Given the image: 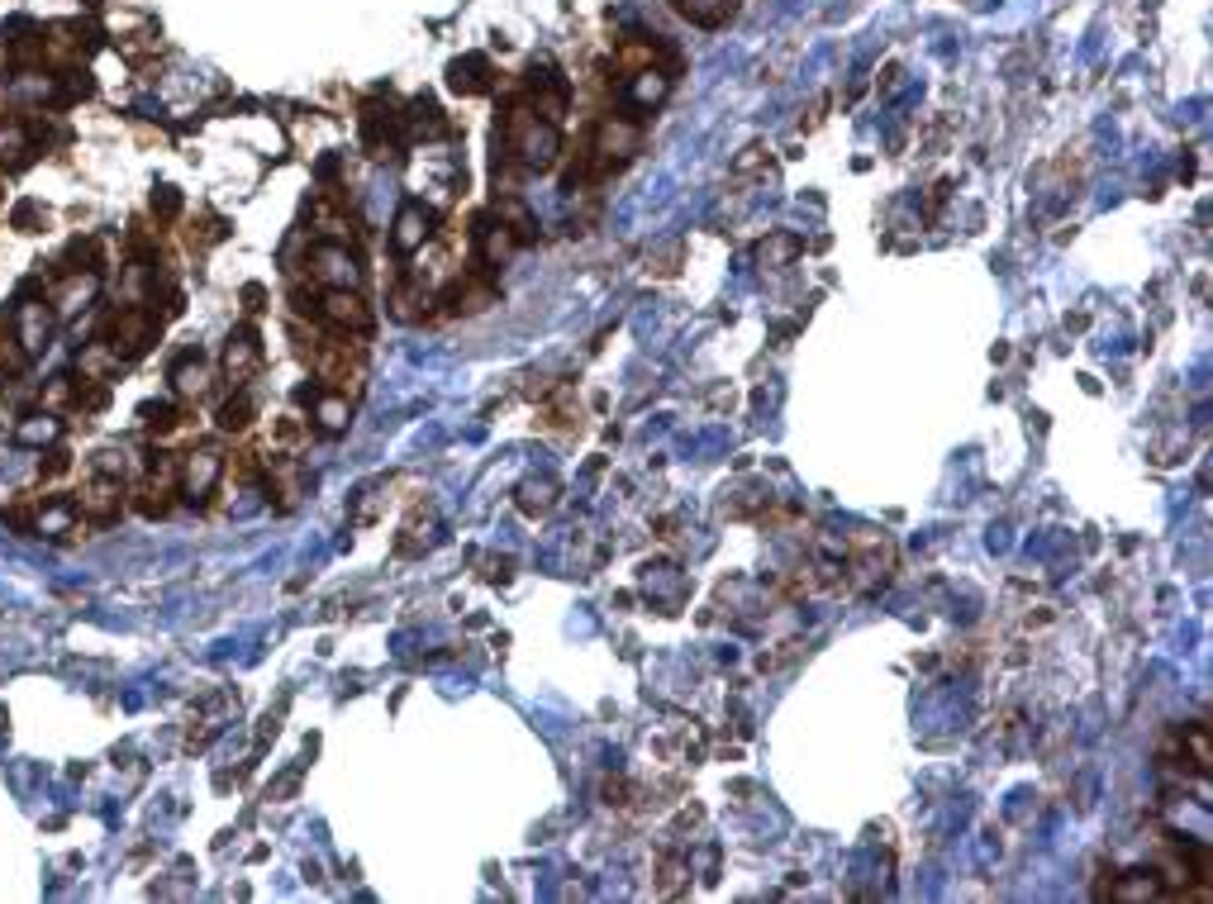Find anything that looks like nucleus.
Wrapping results in <instances>:
<instances>
[{
  "instance_id": "nucleus-1",
  "label": "nucleus",
  "mask_w": 1213,
  "mask_h": 904,
  "mask_svg": "<svg viewBox=\"0 0 1213 904\" xmlns=\"http://www.w3.org/2000/svg\"><path fill=\"white\" fill-rule=\"evenodd\" d=\"M500 148H504V163L528 167V171H547L557 163V148H561L557 120H547V114H538L533 105H510L504 129H500Z\"/></svg>"
},
{
  "instance_id": "nucleus-2",
  "label": "nucleus",
  "mask_w": 1213,
  "mask_h": 904,
  "mask_svg": "<svg viewBox=\"0 0 1213 904\" xmlns=\"http://www.w3.org/2000/svg\"><path fill=\"white\" fill-rule=\"evenodd\" d=\"M153 334H157V320H153L148 310H138V305L114 310L110 324H105V343H110V353L120 357V362H134V357L148 353Z\"/></svg>"
},
{
  "instance_id": "nucleus-3",
  "label": "nucleus",
  "mask_w": 1213,
  "mask_h": 904,
  "mask_svg": "<svg viewBox=\"0 0 1213 904\" xmlns=\"http://www.w3.org/2000/svg\"><path fill=\"white\" fill-rule=\"evenodd\" d=\"M10 328H14L10 338L20 343L24 357H43L48 353V338H53V305L43 295H24L20 305H14Z\"/></svg>"
},
{
  "instance_id": "nucleus-4",
  "label": "nucleus",
  "mask_w": 1213,
  "mask_h": 904,
  "mask_svg": "<svg viewBox=\"0 0 1213 904\" xmlns=\"http://www.w3.org/2000/svg\"><path fill=\"white\" fill-rule=\"evenodd\" d=\"M320 320L329 324V328H338V334H367L371 328V310H367V300L357 295V286H324L320 291Z\"/></svg>"
},
{
  "instance_id": "nucleus-5",
  "label": "nucleus",
  "mask_w": 1213,
  "mask_h": 904,
  "mask_svg": "<svg viewBox=\"0 0 1213 904\" xmlns=\"http://www.w3.org/2000/svg\"><path fill=\"white\" fill-rule=\"evenodd\" d=\"M71 500H77L81 520H91V524H110L114 514L124 510V477H105V471H91V477L81 481V491L71 495Z\"/></svg>"
},
{
  "instance_id": "nucleus-6",
  "label": "nucleus",
  "mask_w": 1213,
  "mask_h": 904,
  "mask_svg": "<svg viewBox=\"0 0 1213 904\" xmlns=\"http://www.w3.org/2000/svg\"><path fill=\"white\" fill-rule=\"evenodd\" d=\"M224 477V453L220 448H191L177 457V486L186 500H205Z\"/></svg>"
},
{
  "instance_id": "nucleus-7",
  "label": "nucleus",
  "mask_w": 1213,
  "mask_h": 904,
  "mask_svg": "<svg viewBox=\"0 0 1213 904\" xmlns=\"http://www.w3.org/2000/svg\"><path fill=\"white\" fill-rule=\"evenodd\" d=\"M305 267H310L314 286H357L363 281V267H357V257L343 248V243H320Z\"/></svg>"
},
{
  "instance_id": "nucleus-8",
  "label": "nucleus",
  "mask_w": 1213,
  "mask_h": 904,
  "mask_svg": "<svg viewBox=\"0 0 1213 904\" xmlns=\"http://www.w3.org/2000/svg\"><path fill=\"white\" fill-rule=\"evenodd\" d=\"M257 371H263V343H257L253 328H238V334H229L224 343V377L234 391H243Z\"/></svg>"
},
{
  "instance_id": "nucleus-9",
  "label": "nucleus",
  "mask_w": 1213,
  "mask_h": 904,
  "mask_svg": "<svg viewBox=\"0 0 1213 904\" xmlns=\"http://www.w3.org/2000/svg\"><path fill=\"white\" fill-rule=\"evenodd\" d=\"M96 291H100V277H96L91 267H86V271H67V277L53 286L48 305H53V314H77V310L91 305Z\"/></svg>"
},
{
  "instance_id": "nucleus-10",
  "label": "nucleus",
  "mask_w": 1213,
  "mask_h": 904,
  "mask_svg": "<svg viewBox=\"0 0 1213 904\" xmlns=\"http://www.w3.org/2000/svg\"><path fill=\"white\" fill-rule=\"evenodd\" d=\"M433 234V210L429 205H419V200H410L400 214H396V228H391V243H396V253H419L429 243Z\"/></svg>"
},
{
  "instance_id": "nucleus-11",
  "label": "nucleus",
  "mask_w": 1213,
  "mask_h": 904,
  "mask_svg": "<svg viewBox=\"0 0 1213 904\" xmlns=\"http://www.w3.org/2000/svg\"><path fill=\"white\" fill-rule=\"evenodd\" d=\"M77 520H81V510H77V500H38V510H34V534L38 538H71L77 534Z\"/></svg>"
},
{
  "instance_id": "nucleus-12",
  "label": "nucleus",
  "mask_w": 1213,
  "mask_h": 904,
  "mask_svg": "<svg viewBox=\"0 0 1213 904\" xmlns=\"http://www.w3.org/2000/svg\"><path fill=\"white\" fill-rule=\"evenodd\" d=\"M63 438V420H57L53 410H38V414H24L20 424H14V443L29 453H43V448H53V443Z\"/></svg>"
},
{
  "instance_id": "nucleus-13",
  "label": "nucleus",
  "mask_w": 1213,
  "mask_h": 904,
  "mask_svg": "<svg viewBox=\"0 0 1213 904\" xmlns=\"http://www.w3.org/2000/svg\"><path fill=\"white\" fill-rule=\"evenodd\" d=\"M267 486H271V495H277V505L281 510H291L300 491H305V471H300L296 457H271L267 462Z\"/></svg>"
},
{
  "instance_id": "nucleus-14",
  "label": "nucleus",
  "mask_w": 1213,
  "mask_h": 904,
  "mask_svg": "<svg viewBox=\"0 0 1213 904\" xmlns=\"http://www.w3.org/2000/svg\"><path fill=\"white\" fill-rule=\"evenodd\" d=\"M348 424H353V400L324 386V391L314 395V428H320V434H343Z\"/></svg>"
},
{
  "instance_id": "nucleus-15",
  "label": "nucleus",
  "mask_w": 1213,
  "mask_h": 904,
  "mask_svg": "<svg viewBox=\"0 0 1213 904\" xmlns=\"http://www.w3.org/2000/svg\"><path fill=\"white\" fill-rule=\"evenodd\" d=\"M171 386H177L181 400H205L210 395V362L196 353H186L177 367H171Z\"/></svg>"
},
{
  "instance_id": "nucleus-16",
  "label": "nucleus",
  "mask_w": 1213,
  "mask_h": 904,
  "mask_svg": "<svg viewBox=\"0 0 1213 904\" xmlns=\"http://www.w3.org/2000/svg\"><path fill=\"white\" fill-rule=\"evenodd\" d=\"M419 305H429V286H424V277H404L396 291H391V314L396 320H419Z\"/></svg>"
},
{
  "instance_id": "nucleus-17",
  "label": "nucleus",
  "mask_w": 1213,
  "mask_h": 904,
  "mask_svg": "<svg viewBox=\"0 0 1213 904\" xmlns=\"http://www.w3.org/2000/svg\"><path fill=\"white\" fill-rule=\"evenodd\" d=\"M486 305H496V286L490 281H457V291H453V310L457 314H481Z\"/></svg>"
},
{
  "instance_id": "nucleus-18",
  "label": "nucleus",
  "mask_w": 1213,
  "mask_h": 904,
  "mask_svg": "<svg viewBox=\"0 0 1213 904\" xmlns=\"http://www.w3.org/2000/svg\"><path fill=\"white\" fill-rule=\"evenodd\" d=\"M514 248H519V238L504 224H481V263L486 267H500Z\"/></svg>"
},
{
  "instance_id": "nucleus-19",
  "label": "nucleus",
  "mask_w": 1213,
  "mask_h": 904,
  "mask_svg": "<svg viewBox=\"0 0 1213 904\" xmlns=\"http://www.w3.org/2000/svg\"><path fill=\"white\" fill-rule=\"evenodd\" d=\"M81 53H86V43L77 38L71 24L48 29V38H43V57H53V63H71V57H81Z\"/></svg>"
},
{
  "instance_id": "nucleus-20",
  "label": "nucleus",
  "mask_w": 1213,
  "mask_h": 904,
  "mask_svg": "<svg viewBox=\"0 0 1213 904\" xmlns=\"http://www.w3.org/2000/svg\"><path fill=\"white\" fill-rule=\"evenodd\" d=\"M253 414H257L253 395H248V391H238V395H234V400H229V405L220 410V428H224V434H243V428L253 424Z\"/></svg>"
},
{
  "instance_id": "nucleus-21",
  "label": "nucleus",
  "mask_w": 1213,
  "mask_h": 904,
  "mask_svg": "<svg viewBox=\"0 0 1213 904\" xmlns=\"http://www.w3.org/2000/svg\"><path fill=\"white\" fill-rule=\"evenodd\" d=\"M24 153H29V129L24 124H0V163L14 167V163H24Z\"/></svg>"
},
{
  "instance_id": "nucleus-22",
  "label": "nucleus",
  "mask_w": 1213,
  "mask_h": 904,
  "mask_svg": "<svg viewBox=\"0 0 1213 904\" xmlns=\"http://www.w3.org/2000/svg\"><path fill=\"white\" fill-rule=\"evenodd\" d=\"M486 57H467V63H453V86L457 91H486Z\"/></svg>"
},
{
  "instance_id": "nucleus-23",
  "label": "nucleus",
  "mask_w": 1213,
  "mask_h": 904,
  "mask_svg": "<svg viewBox=\"0 0 1213 904\" xmlns=\"http://www.w3.org/2000/svg\"><path fill=\"white\" fill-rule=\"evenodd\" d=\"M43 410H77V377H53L43 391Z\"/></svg>"
},
{
  "instance_id": "nucleus-24",
  "label": "nucleus",
  "mask_w": 1213,
  "mask_h": 904,
  "mask_svg": "<svg viewBox=\"0 0 1213 904\" xmlns=\"http://www.w3.org/2000/svg\"><path fill=\"white\" fill-rule=\"evenodd\" d=\"M519 505H524V510H538V514H543L547 505H553V481H528L524 491H519Z\"/></svg>"
},
{
  "instance_id": "nucleus-25",
  "label": "nucleus",
  "mask_w": 1213,
  "mask_h": 904,
  "mask_svg": "<svg viewBox=\"0 0 1213 904\" xmlns=\"http://www.w3.org/2000/svg\"><path fill=\"white\" fill-rule=\"evenodd\" d=\"M67 453H48V462H43V471H38V481H57V477H67Z\"/></svg>"
},
{
  "instance_id": "nucleus-26",
  "label": "nucleus",
  "mask_w": 1213,
  "mask_h": 904,
  "mask_svg": "<svg viewBox=\"0 0 1213 904\" xmlns=\"http://www.w3.org/2000/svg\"><path fill=\"white\" fill-rule=\"evenodd\" d=\"M177 210H181V200H177V191H163V196H157V200H153V214H163V220H171V214H177Z\"/></svg>"
},
{
  "instance_id": "nucleus-27",
  "label": "nucleus",
  "mask_w": 1213,
  "mask_h": 904,
  "mask_svg": "<svg viewBox=\"0 0 1213 904\" xmlns=\"http://www.w3.org/2000/svg\"><path fill=\"white\" fill-rule=\"evenodd\" d=\"M5 57H10V38L0 34V67H5Z\"/></svg>"
}]
</instances>
